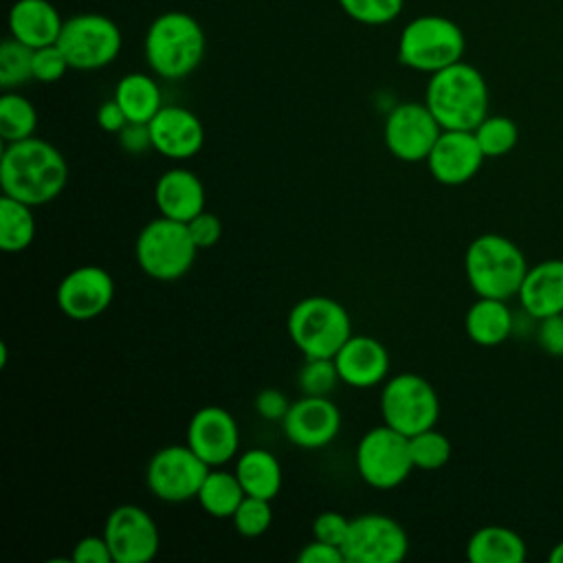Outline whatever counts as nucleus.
<instances>
[{
  "label": "nucleus",
  "instance_id": "f257e3e1",
  "mask_svg": "<svg viewBox=\"0 0 563 563\" xmlns=\"http://www.w3.org/2000/svg\"><path fill=\"white\" fill-rule=\"evenodd\" d=\"M68 183V163L62 152L35 134L4 143L0 156V187L31 207L55 200Z\"/></svg>",
  "mask_w": 563,
  "mask_h": 563
},
{
  "label": "nucleus",
  "instance_id": "f03ea898",
  "mask_svg": "<svg viewBox=\"0 0 563 563\" xmlns=\"http://www.w3.org/2000/svg\"><path fill=\"white\" fill-rule=\"evenodd\" d=\"M424 103L442 130H475L488 117V86L473 64L460 59L429 75Z\"/></svg>",
  "mask_w": 563,
  "mask_h": 563
},
{
  "label": "nucleus",
  "instance_id": "7ed1b4c3",
  "mask_svg": "<svg viewBox=\"0 0 563 563\" xmlns=\"http://www.w3.org/2000/svg\"><path fill=\"white\" fill-rule=\"evenodd\" d=\"M150 70L167 81L189 77L205 57V31L185 11H165L152 20L143 42Z\"/></svg>",
  "mask_w": 563,
  "mask_h": 563
},
{
  "label": "nucleus",
  "instance_id": "20e7f679",
  "mask_svg": "<svg viewBox=\"0 0 563 563\" xmlns=\"http://www.w3.org/2000/svg\"><path fill=\"white\" fill-rule=\"evenodd\" d=\"M528 262L521 249L499 233L477 235L464 253V275L477 297H517Z\"/></svg>",
  "mask_w": 563,
  "mask_h": 563
},
{
  "label": "nucleus",
  "instance_id": "39448f33",
  "mask_svg": "<svg viewBox=\"0 0 563 563\" xmlns=\"http://www.w3.org/2000/svg\"><path fill=\"white\" fill-rule=\"evenodd\" d=\"M286 330L303 358H334L352 334V319L341 301L310 295L290 308Z\"/></svg>",
  "mask_w": 563,
  "mask_h": 563
},
{
  "label": "nucleus",
  "instance_id": "423d86ee",
  "mask_svg": "<svg viewBox=\"0 0 563 563\" xmlns=\"http://www.w3.org/2000/svg\"><path fill=\"white\" fill-rule=\"evenodd\" d=\"M466 40L457 22L444 15H418L405 24L398 37V62L405 68L433 75L462 59Z\"/></svg>",
  "mask_w": 563,
  "mask_h": 563
},
{
  "label": "nucleus",
  "instance_id": "0eeeda50",
  "mask_svg": "<svg viewBox=\"0 0 563 563\" xmlns=\"http://www.w3.org/2000/svg\"><path fill=\"white\" fill-rule=\"evenodd\" d=\"M198 251L187 222L165 216L150 220L134 242L139 268L158 282H176L185 277L191 271Z\"/></svg>",
  "mask_w": 563,
  "mask_h": 563
},
{
  "label": "nucleus",
  "instance_id": "6e6552de",
  "mask_svg": "<svg viewBox=\"0 0 563 563\" xmlns=\"http://www.w3.org/2000/svg\"><path fill=\"white\" fill-rule=\"evenodd\" d=\"M378 405L383 422L407 438L435 427L440 418V396L435 387L416 372H402L387 378Z\"/></svg>",
  "mask_w": 563,
  "mask_h": 563
},
{
  "label": "nucleus",
  "instance_id": "1a4fd4ad",
  "mask_svg": "<svg viewBox=\"0 0 563 563\" xmlns=\"http://www.w3.org/2000/svg\"><path fill=\"white\" fill-rule=\"evenodd\" d=\"M354 464L358 477L367 486L378 490L396 488L413 471L409 438L383 422L361 435Z\"/></svg>",
  "mask_w": 563,
  "mask_h": 563
},
{
  "label": "nucleus",
  "instance_id": "9d476101",
  "mask_svg": "<svg viewBox=\"0 0 563 563\" xmlns=\"http://www.w3.org/2000/svg\"><path fill=\"white\" fill-rule=\"evenodd\" d=\"M57 46L73 70H99L119 57L123 35L108 15L79 13L64 20Z\"/></svg>",
  "mask_w": 563,
  "mask_h": 563
},
{
  "label": "nucleus",
  "instance_id": "9b49d317",
  "mask_svg": "<svg viewBox=\"0 0 563 563\" xmlns=\"http://www.w3.org/2000/svg\"><path fill=\"white\" fill-rule=\"evenodd\" d=\"M209 464L185 442L158 449L145 468L147 490L167 504H183L198 497Z\"/></svg>",
  "mask_w": 563,
  "mask_h": 563
},
{
  "label": "nucleus",
  "instance_id": "f8f14e48",
  "mask_svg": "<svg viewBox=\"0 0 563 563\" xmlns=\"http://www.w3.org/2000/svg\"><path fill=\"white\" fill-rule=\"evenodd\" d=\"M341 550L345 563H398L409 552V537L394 517L365 512L350 519Z\"/></svg>",
  "mask_w": 563,
  "mask_h": 563
},
{
  "label": "nucleus",
  "instance_id": "ddd939ff",
  "mask_svg": "<svg viewBox=\"0 0 563 563\" xmlns=\"http://www.w3.org/2000/svg\"><path fill=\"white\" fill-rule=\"evenodd\" d=\"M442 128L424 101L394 106L383 125V141L389 154L402 163L427 161Z\"/></svg>",
  "mask_w": 563,
  "mask_h": 563
},
{
  "label": "nucleus",
  "instance_id": "4468645a",
  "mask_svg": "<svg viewBox=\"0 0 563 563\" xmlns=\"http://www.w3.org/2000/svg\"><path fill=\"white\" fill-rule=\"evenodd\" d=\"M103 537L114 563H147L161 548V534L154 517L136 504H121L112 508L103 523Z\"/></svg>",
  "mask_w": 563,
  "mask_h": 563
},
{
  "label": "nucleus",
  "instance_id": "2eb2a0df",
  "mask_svg": "<svg viewBox=\"0 0 563 563\" xmlns=\"http://www.w3.org/2000/svg\"><path fill=\"white\" fill-rule=\"evenodd\" d=\"M55 299L62 314L70 321H90L110 308L114 279L103 266L81 264L59 279Z\"/></svg>",
  "mask_w": 563,
  "mask_h": 563
},
{
  "label": "nucleus",
  "instance_id": "dca6fc26",
  "mask_svg": "<svg viewBox=\"0 0 563 563\" xmlns=\"http://www.w3.org/2000/svg\"><path fill=\"white\" fill-rule=\"evenodd\" d=\"M290 444L299 449H323L341 431V411L330 396H303L292 400L279 422Z\"/></svg>",
  "mask_w": 563,
  "mask_h": 563
},
{
  "label": "nucleus",
  "instance_id": "f3484780",
  "mask_svg": "<svg viewBox=\"0 0 563 563\" xmlns=\"http://www.w3.org/2000/svg\"><path fill=\"white\" fill-rule=\"evenodd\" d=\"M185 442L213 468L238 455L240 427L233 413L220 405H205L194 411Z\"/></svg>",
  "mask_w": 563,
  "mask_h": 563
},
{
  "label": "nucleus",
  "instance_id": "a211bd4d",
  "mask_svg": "<svg viewBox=\"0 0 563 563\" xmlns=\"http://www.w3.org/2000/svg\"><path fill=\"white\" fill-rule=\"evenodd\" d=\"M484 158L473 130H442L424 163L435 183L457 187L477 176Z\"/></svg>",
  "mask_w": 563,
  "mask_h": 563
},
{
  "label": "nucleus",
  "instance_id": "6ab92c4d",
  "mask_svg": "<svg viewBox=\"0 0 563 563\" xmlns=\"http://www.w3.org/2000/svg\"><path fill=\"white\" fill-rule=\"evenodd\" d=\"M150 134L152 150L174 161L196 156L205 143L202 121L185 106H163L150 121Z\"/></svg>",
  "mask_w": 563,
  "mask_h": 563
},
{
  "label": "nucleus",
  "instance_id": "aec40b11",
  "mask_svg": "<svg viewBox=\"0 0 563 563\" xmlns=\"http://www.w3.org/2000/svg\"><path fill=\"white\" fill-rule=\"evenodd\" d=\"M334 365L341 383L356 389H367L387 380L389 352L378 339L352 332L334 354Z\"/></svg>",
  "mask_w": 563,
  "mask_h": 563
},
{
  "label": "nucleus",
  "instance_id": "412c9836",
  "mask_svg": "<svg viewBox=\"0 0 563 563\" xmlns=\"http://www.w3.org/2000/svg\"><path fill=\"white\" fill-rule=\"evenodd\" d=\"M154 202L161 216L178 222H189L200 211H205V185L198 174L187 167L165 169L156 180Z\"/></svg>",
  "mask_w": 563,
  "mask_h": 563
},
{
  "label": "nucleus",
  "instance_id": "4be33fe9",
  "mask_svg": "<svg viewBox=\"0 0 563 563\" xmlns=\"http://www.w3.org/2000/svg\"><path fill=\"white\" fill-rule=\"evenodd\" d=\"M517 297L523 312L537 321L563 312V260L552 257L528 266Z\"/></svg>",
  "mask_w": 563,
  "mask_h": 563
},
{
  "label": "nucleus",
  "instance_id": "5701e85b",
  "mask_svg": "<svg viewBox=\"0 0 563 563\" xmlns=\"http://www.w3.org/2000/svg\"><path fill=\"white\" fill-rule=\"evenodd\" d=\"M64 20L48 0H18L9 11V33L31 48L57 44Z\"/></svg>",
  "mask_w": 563,
  "mask_h": 563
},
{
  "label": "nucleus",
  "instance_id": "b1692460",
  "mask_svg": "<svg viewBox=\"0 0 563 563\" xmlns=\"http://www.w3.org/2000/svg\"><path fill=\"white\" fill-rule=\"evenodd\" d=\"M468 339L482 347H495L512 334V312L504 299L477 297L464 317Z\"/></svg>",
  "mask_w": 563,
  "mask_h": 563
},
{
  "label": "nucleus",
  "instance_id": "393cba45",
  "mask_svg": "<svg viewBox=\"0 0 563 563\" xmlns=\"http://www.w3.org/2000/svg\"><path fill=\"white\" fill-rule=\"evenodd\" d=\"M526 554V541L506 526L477 528L466 541V559L471 563H523Z\"/></svg>",
  "mask_w": 563,
  "mask_h": 563
},
{
  "label": "nucleus",
  "instance_id": "a878e982",
  "mask_svg": "<svg viewBox=\"0 0 563 563\" xmlns=\"http://www.w3.org/2000/svg\"><path fill=\"white\" fill-rule=\"evenodd\" d=\"M233 471L246 495L275 499L282 488V464L266 449H246L238 455Z\"/></svg>",
  "mask_w": 563,
  "mask_h": 563
},
{
  "label": "nucleus",
  "instance_id": "bb28decb",
  "mask_svg": "<svg viewBox=\"0 0 563 563\" xmlns=\"http://www.w3.org/2000/svg\"><path fill=\"white\" fill-rule=\"evenodd\" d=\"M114 101L125 112L128 121L150 123L163 108V92L158 81L145 73H128L114 86Z\"/></svg>",
  "mask_w": 563,
  "mask_h": 563
},
{
  "label": "nucleus",
  "instance_id": "cd10ccee",
  "mask_svg": "<svg viewBox=\"0 0 563 563\" xmlns=\"http://www.w3.org/2000/svg\"><path fill=\"white\" fill-rule=\"evenodd\" d=\"M244 497L246 493L235 471H224L220 466H213L209 468L196 499L207 515L216 519H231Z\"/></svg>",
  "mask_w": 563,
  "mask_h": 563
},
{
  "label": "nucleus",
  "instance_id": "c85d7f7f",
  "mask_svg": "<svg viewBox=\"0 0 563 563\" xmlns=\"http://www.w3.org/2000/svg\"><path fill=\"white\" fill-rule=\"evenodd\" d=\"M35 207L11 196L0 198V249L4 253H22L35 240Z\"/></svg>",
  "mask_w": 563,
  "mask_h": 563
},
{
  "label": "nucleus",
  "instance_id": "c756f323",
  "mask_svg": "<svg viewBox=\"0 0 563 563\" xmlns=\"http://www.w3.org/2000/svg\"><path fill=\"white\" fill-rule=\"evenodd\" d=\"M37 110L15 90H4L0 97V139L4 143L22 141L35 134Z\"/></svg>",
  "mask_w": 563,
  "mask_h": 563
},
{
  "label": "nucleus",
  "instance_id": "7c9ffc66",
  "mask_svg": "<svg viewBox=\"0 0 563 563\" xmlns=\"http://www.w3.org/2000/svg\"><path fill=\"white\" fill-rule=\"evenodd\" d=\"M482 152L486 158H497L508 154L519 141V128L510 117L504 114H488L475 130H473Z\"/></svg>",
  "mask_w": 563,
  "mask_h": 563
},
{
  "label": "nucleus",
  "instance_id": "2f4dec72",
  "mask_svg": "<svg viewBox=\"0 0 563 563\" xmlns=\"http://www.w3.org/2000/svg\"><path fill=\"white\" fill-rule=\"evenodd\" d=\"M33 79V48L15 37L0 44V86L13 90Z\"/></svg>",
  "mask_w": 563,
  "mask_h": 563
},
{
  "label": "nucleus",
  "instance_id": "473e14b6",
  "mask_svg": "<svg viewBox=\"0 0 563 563\" xmlns=\"http://www.w3.org/2000/svg\"><path fill=\"white\" fill-rule=\"evenodd\" d=\"M409 453L413 468L435 471L451 460V440L435 427L409 435Z\"/></svg>",
  "mask_w": 563,
  "mask_h": 563
},
{
  "label": "nucleus",
  "instance_id": "72a5a7b5",
  "mask_svg": "<svg viewBox=\"0 0 563 563\" xmlns=\"http://www.w3.org/2000/svg\"><path fill=\"white\" fill-rule=\"evenodd\" d=\"M341 383L334 358H306L299 374L297 385L303 396H330Z\"/></svg>",
  "mask_w": 563,
  "mask_h": 563
},
{
  "label": "nucleus",
  "instance_id": "f704fd0d",
  "mask_svg": "<svg viewBox=\"0 0 563 563\" xmlns=\"http://www.w3.org/2000/svg\"><path fill=\"white\" fill-rule=\"evenodd\" d=\"M231 521H233V528L238 530V534H242L246 539H255V537L264 534L273 523L271 499L246 495L240 501L238 510L233 512Z\"/></svg>",
  "mask_w": 563,
  "mask_h": 563
},
{
  "label": "nucleus",
  "instance_id": "c9c22d12",
  "mask_svg": "<svg viewBox=\"0 0 563 563\" xmlns=\"http://www.w3.org/2000/svg\"><path fill=\"white\" fill-rule=\"evenodd\" d=\"M336 2L347 18L367 26H380V24L394 22L405 7V0H336Z\"/></svg>",
  "mask_w": 563,
  "mask_h": 563
},
{
  "label": "nucleus",
  "instance_id": "e433bc0d",
  "mask_svg": "<svg viewBox=\"0 0 563 563\" xmlns=\"http://www.w3.org/2000/svg\"><path fill=\"white\" fill-rule=\"evenodd\" d=\"M66 70H70V64L57 44L33 48V79L35 81L55 84L66 75Z\"/></svg>",
  "mask_w": 563,
  "mask_h": 563
},
{
  "label": "nucleus",
  "instance_id": "4c0bfd02",
  "mask_svg": "<svg viewBox=\"0 0 563 563\" xmlns=\"http://www.w3.org/2000/svg\"><path fill=\"white\" fill-rule=\"evenodd\" d=\"M350 530V519L336 510H323L312 521V537L332 545H343Z\"/></svg>",
  "mask_w": 563,
  "mask_h": 563
},
{
  "label": "nucleus",
  "instance_id": "58836bf2",
  "mask_svg": "<svg viewBox=\"0 0 563 563\" xmlns=\"http://www.w3.org/2000/svg\"><path fill=\"white\" fill-rule=\"evenodd\" d=\"M187 227H189V233H191V238H194V242H196V246L200 251L216 246L220 242V238H222V222H220V218L216 213L207 211V209L200 211L194 220H189Z\"/></svg>",
  "mask_w": 563,
  "mask_h": 563
},
{
  "label": "nucleus",
  "instance_id": "ea45409f",
  "mask_svg": "<svg viewBox=\"0 0 563 563\" xmlns=\"http://www.w3.org/2000/svg\"><path fill=\"white\" fill-rule=\"evenodd\" d=\"M70 559H73V563H114L110 545H108L103 532L101 534L81 537L75 543Z\"/></svg>",
  "mask_w": 563,
  "mask_h": 563
},
{
  "label": "nucleus",
  "instance_id": "a19ab883",
  "mask_svg": "<svg viewBox=\"0 0 563 563\" xmlns=\"http://www.w3.org/2000/svg\"><path fill=\"white\" fill-rule=\"evenodd\" d=\"M537 343L548 356H563V312L539 319Z\"/></svg>",
  "mask_w": 563,
  "mask_h": 563
},
{
  "label": "nucleus",
  "instance_id": "79ce46f5",
  "mask_svg": "<svg viewBox=\"0 0 563 563\" xmlns=\"http://www.w3.org/2000/svg\"><path fill=\"white\" fill-rule=\"evenodd\" d=\"M253 407H255L260 418L271 420V422H282L288 407H290V400L286 398L284 391H279L275 387H266V389L257 391Z\"/></svg>",
  "mask_w": 563,
  "mask_h": 563
},
{
  "label": "nucleus",
  "instance_id": "37998d69",
  "mask_svg": "<svg viewBox=\"0 0 563 563\" xmlns=\"http://www.w3.org/2000/svg\"><path fill=\"white\" fill-rule=\"evenodd\" d=\"M297 561L299 563H345V554L341 545H332L312 537V541H308L297 552Z\"/></svg>",
  "mask_w": 563,
  "mask_h": 563
},
{
  "label": "nucleus",
  "instance_id": "c03bdc74",
  "mask_svg": "<svg viewBox=\"0 0 563 563\" xmlns=\"http://www.w3.org/2000/svg\"><path fill=\"white\" fill-rule=\"evenodd\" d=\"M117 136H119V145H121L128 154H143V152L152 150L150 123L128 121V123L123 125V130H121Z\"/></svg>",
  "mask_w": 563,
  "mask_h": 563
},
{
  "label": "nucleus",
  "instance_id": "a18cd8bd",
  "mask_svg": "<svg viewBox=\"0 0 563 563\" xmlns=\"http://www.w3.org/2000/svg\"><path fill=\"white\" fill-rule=\"evenodd\" d=\"M125 123H128V117H125V112L121 110V106L114 101V97L108 99V101H103V103L97 108V125H99L103 132L119 134Z\"/></svg>",
  "mask_w": 563,
  "mask_h": 563
},
{
  "label": "nucleus",
  "instance_id": "49530a36",
  "mask_svg": "<svg viewBox=\"0 0 563 563\" xmlns=\"http://www.w3.org/2000/svg\"><path fill=\"white\" fill-rule=\"evenodd\" d=\"M548 561H550V563H563V541H559V543L550 550Z\"/></svg>",
  "mask_w": 563,
  "mask_h": 563
}]
</instances>
